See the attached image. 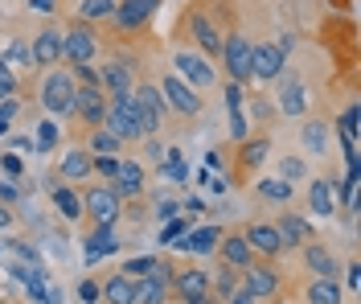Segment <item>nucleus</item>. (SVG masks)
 Returning <instances> with one entry per match:
<instances>
[{"label": "nucleus", "mask_w": 361, "mask_h": 304, "mask_svg": "<svg viewBox=\"0 0 361 304\" xmlns=\"http://www.w3.org/2000/svg\"><path fill=\"white\" fill-rule=\"evenodd\" d=\"M74 91H78V83H74V74H70V71L45 74L42 107H45V111H54V116H74Z\"/></svg>", "instance_id": "1"}, {"label": "nucleus", "mask_w": 361, "mask_h": 304, "mask_svg": "<svg viewBox=\"0 0 361 304\" xmlns=\"http://www.w3.org/2000/svg\"><path fill=\"white\" fill-rule=\"evenodd\" d=\"M103 128L111 132L115 140H140V119H135L132 95H111L107 99V116H103Z\"/></svg>", "instance_id": "2"}, {"label": "nucleus", "mask_w": 361, "mask_h": 304, "mask_svg": "<svg viewBox=\"0 0 361 304\" xmlns=\"http://www.w3.org/2000/svg\"><path fill=\"white\" fill-rule=\"evenodd\" d=\"M132 107H135V119H140V136H157L160 123H164V99H160L157 87L140 83L132 91Z\"/></svg>", "instance_id": "3"}, {"label": "nucleus", "mask_w": 361, "mask_h": 304, "mask_svg": "<svg viewBox=\"0 0 361 304\" xmlns=\"http://www.w3.org/2000/svg\"><path fill=\"white\" fill-rule=\"evenodd\" d=\"M94 54H99V37L90 25H70L62 33V58H70V66H90Z\"/></svg>", "instance_id": "4"}, {"label": "nucleus", "mask_w": 361, "mask_h": 304, "mask_svg": "<svg viewBox=\"0 0 361 304\" xmlns=\"http://www.w3.org/2000/svg\"><path fill=\"white\" fill-rule=\"evenodd\" d=\"M82 214L94 218V226H115L119 218V193L111 186H94L82 193Z\"/></svg>", "instance_id": "5"}, {"label": "nucleus", "mask_w": 361, "mask_h": 304, "mask_svg": "<svg viewBox=\"0 0 361 304\" xmlns=\"http://www.w3.org/2000/svg\"><path fill=\"white\" fill-rule=\"evenodd\" d=\"M157 91H160V99H164V107H173L177 116H197V111H202L197 91H193V87H185L177 74H164V83H160Z\"/></svg>", "instance_id": "6"}, {"label": "nucleus", "mask_w": 361, "mask_h": 304, "mask_svg": "<svg viewBox=\"0 0 361 304\" xmlns=\"http://www.w3.org/2000/svg\"><path fill=\"white\" fill-rule=\"evenodd\" d=\"M222 62L226 71H230V83H250V42L247 37H222Z\"/></svg>", "instance_id": "7"}, {"label": "nucleus", "mask_w": 361, "mask_h": 304, "mask_svg": "<svg viewBox=\"0 0 361 304\" xmlns=\"http://www.w3.org/2000/svg\"><path fill=\"white\" fill-rule=\"evenodd\" d=\"M243 292H250L255 300H271L279 292V272L271 263H250V267H243Z\"/></svg>", "instance_id": "8"}, {"label": "nucleus", "mask_w": 361, "mask_h": 304, "mask_svg": "<svg viewBox=\"0 0 361 304\" xmlns=\"http://www.w3.org/2000/svg\"><path fill=\"white\" fill-rule=\"evenodd\" d=\"M74 116H82L90 128H103V116H107V95H103V87H78L74 91Z\"/></svg>", "instance_id": "9"}, {"label": "nucleus", "mask_w": 361, "mask_h": 304, "mask_svg": "<svg viewBox=\"0 0 361 304\" xmlns=\"http://www.w3.org/2000/svg\"><path fill=\"white\" fill-rule=\"evenodd\" d=\"M173 66H177V78L185 83V87H209V83L218 78V74H214V66L205 62L202 54H189V49H185V54H177V62H173Z\"/></svg>", "instance_id": "10"}, {"label": "nucleus", "mask_w": 361, "mask_h": 304, "mask_svg": "<svg viewBox=\"0 0 361 304\" xmlns=\"http://www.w3.org/2000/svg\"><path fill=\"white\" fill-rule=\"evenodd\" d=\"M173 288L180 292V300L185 304H214V296H209V276L197 272V267L177 272V276H173Z\"/></svg>", "instance_id": "11"}, {"label": "nucleus", "mask_w": 361, "mask_h": 304, "mask_svg": "<svg viewBox=\"0 0 361 304\" xmlns=\"http://www.w3.org/2000/svg\"><path fill=\"white\" fill-rule=\"evenodd\" d=\"M243 238H247V247L255 251V255L275 259L279 251H283V238H279V231H275V222H250Z\"/></svg>", "instance_id": "12"}, {"label": "nucleus", "mask_w": 361, "mask_h": 304, "mask_svg": "<svg viewBox=\"0 0 361 304\" xmlns=\"http://www.w3.org/2000/svg\"><path fill=\"white\" fill-rule=\"evenodd\" d=\"M218 243H222V226H189L185 238H177L173 247L189 251V255H209V251H218Z\"/></svg>", "instance_id": "13"}, {"label": "nucleus", "mask_w": 361, "mask_h": 304, "mask_svg": "<svg viewBox=\"0 0 361 304\" xmlns=\"http://www.w3.org/2000/svg\"><path fill=\"white\" fill-rule=\"evenodd\" d=\"M283 74V54L275 46H250V78L259 83H271Z\"/></svg>", "instance_id": "14"}, {"label": "nucleus", "mask_w": 361, "mask_h": 304, "mask_svg": "<svg viewBox=\"0 0 361 304\" xmlns=\"http://www.w3.org/2000/svg\"><path fill=\"white\" fill-rule=\"evenodd\" d=\"M157 8H160V0H119V4H115V17H111V21L119 25V29H135V25L148 21Z\"/></svg>", "instance_id": "15"}, {"label": "nucleus", "mask_w": 361, "mask_h": 304, "mask_svg": "<svg viewBox=\"0 0 361 304\" xmlns=\"http://www.w3.org/2000/svg\"><path fill=\"white\" fill-rule=\"evenodd\" d=\"M58 58H62V33L42 29V33L33 37V46H29V62H33V66H54Z\"/></svg>", "instance_id": "16"}, {"label": "nucleus", "mask_w": 361, "mask_h": 304, "mask_svg": "<svg viewBox=\"0 0 361 304\" xmlns=\"http://www.w3.org/2000/svg\"><path fill=\"white\" fill-rule=\"evenodd\" d=\"M304 263H308V272H312L316 280H337V255L329 251V247H320V243H304Z\"/></svg>", "instance_id": "17"}, {"label": "nucleus", "mask_w": 361, "mask_h": 304, "mask_svg": "<svg viewBox=\"0 0 361 304\" xmlns=\"http://www.w3.org/2000/svg\"><path fill=\"white\" fill-rule=\"evenodd\" d=\"M275 231H279V238H283V247H304V243H312L316 238L312 226H308L300 214H283V218L275 222Z\"/></svg>", "instance_id": "18"}, {"label": "nucleus", "mask_w": 361, "mask_h": 304, "mask_svg": "<svg viewBox=\"0 0 361 304\" xmlns=\"http://www.w3.org/2000/svg\"><path fill=\"white\" fill-rule=\"evenodd\" d=\"M99 87H107L111 95H132L135 91V78H132V66L128 62H111L99 71Z\"/></svg>", "instance_id": "19"}, {"label": "nucleus", "mask_w": 361, "mask_h": 304, "mask_svg": "<svg viewBox=\"0 0 361 304\" xmlns=\"http://www.w3.org/2000/svg\"><path fill=\"white\" fill-rule=\"evenodd\" d=\"M279 111L292 119H300L308 111V91L300 87V78H283V87H279Z\"/></svg>", "instance_id": "20"}, {"label": "nucleus", "mask_w": 361, "mask_h": 304, "mask_svg": "<svg viewBox=\"0 0 361 304\" xmlns=\"http://www.w3.org/2000/svg\"><path fill=\"white\" fill-rule=\"evenodd\" d=\"M218 251H222L226 267H238V272L255 263V251L247 247V238H243V234H222V243H218Z\"/></svg>", "instance_id": "21"}, {"label": "nucleus", "mask_w": 361, "mask_h": 304, "mask_svg": "<svg viewBox=\"0 0 361 304\" xmlns=\"http://www.w3.org/2000/svg\"><path fill=\"white\" fill-rule=\"evenodd\" d=\"M115 193L119 197H135L144 189V164L140 161H119V173H115Z\"/></svg>", "instance_id": "22"}, {"label": "nucleus", "mask_w": 361, "mask_h": 304, "mask_svg": "<svg viewBox=\"0 0 361 304\" xmlns=\"http://www.w3.org/2000/svg\"><path fill=\"white\" fill-rule=\"evenodd\" d=\"M308 206H312L316 218H333V210H337V181H312Z\"/></svg>", "instance_id": "23"}, {"label": "nucleus", "mask_w": 361, "mask_h": 304, "mask_svg": "<svg viewBox=\"0 0 361 304\" xmlns=\"http://www.w3.org/2000/svg\"><path fill=\"white\" fill-rule=\"evenodd\" d=\"M115 251H119V238H115L111 226H99V231L87 238V259L90 263H99L103 255H115Z\"/></svg>", "instance_id": "24"}, {"label": "nucleus", "mask_w": 361, "mask_h": 304, "mask_svg": "<svg viewBox=\"0 0 361 304\" xmlns=\"http://www.w3.org/2000/svg\"><path fill=\"white\" fill-rule=\"evenodd\" d=\"M132 296H135V280H128L123 272L103 284V300L107 304H132Z\"/></svg>", "instance_id": "25"}, {"label": "nucleus", "mask_w": 361, "mask_h": 304, "mask_svg": "<svg viewBox=\"0 0 361 304\" xmlns=\"http://www.w3.org/2000/svg\"><path fill=\"white\" fill-rule=\"evenodd\" d=\"M169 300V288L160 280H152V276H144V280H135V296L132 304H164Z\"/></svg>", "instance_id": "26"}, {"label": "nucleus", "mask_w": 361, "mask_h": 304, "mask_svg": "<svg viewBox=\"0 0 361 304\" xmlns=\"http://www.w3.org/2000/svg\"><path fill=\"white\" fill-rule=\"evenodd\" d=\"M193 37H197V46L205 49V54H222V37H218V29L209 25V17H193Z\"/></svg>", "instance_id": "27"}, {"label": "nucleus", "mask_w": 361, "mask_h": 304, "mask_svg": "<svg viewBox=\"0 0 361 304\" xmlns=\"http://www.w3.org/2000/svg\"><path fill=\"white\" fill-rule=\"evenodd\" d=\"M54 206H58L62 218L78 222V218H82V193H74V189H54Z\"/></svg>", "instance_id": "28"}, {"label": "nucleus", "mask_w": 361, "mask_h": 304, "mask_svg": "<svg viewBox=\"0 0 361 304\" xmlns=\"http://www.w3.org/2000/svg\"><path fill=\"white\" fill-rule=\"evenodd\" d=\"M62 177L66 181H82V177H90V152H66L62 157Z\"/></svg>", "instance_id": "29"}, {"label": "nucleus", "mask_w": 361, "mask_h": 304, "mask_svg": "<svg viewBox=\"0 0 361 304\" xmlns=\"http://www.w3.org/2000/svg\"><path fill=\"white\" fill-rule=\"evenodd\" d=\"M308 304H341V284L337 280H312L308 284Z\"/></svg>", "instance_id": "30"}, {"label": "nucleus", "mask_w": 361, "mask_h": 304, "mask_svg": "<svg viewBox=\"0 0 361 304\" xmlns=\"http://www.w3.org/2000/svg\"><path fill=\"white\" fill-rule=\"evenodd\" d=\"M300 140H304V148H308V152H324V148H329V123H320V119L304 123Z\"/></svg>", "instance_id": "31"}, {"label": "nucleus", "mask_w": 361, "mask_h": 304, "mask_svg": "<svg viewBox=\"0 0 361 304\" xmlns=\"http://www.w3.org/2000/svg\"><path fill=\"white\" fill-rule=\"evenodd\" d=\"M90 157H119V140H115L107 128H94L90 132Z\"/></svg>", "instance_id": "32"}, {"label": "nucleus", "mask_w": 361, "mask_h": 304, "mask_svg": "<svg viewBox=\"0 0 361 304\" xmlns=\"http://www.w3.org/2000/svg\"><path fill=\"white\" fill-rule=\"evenodd\" d=\"M259 197H267V202H288V197H292V186L279 181V177H263V181H259Z\"/></svg>", "instance_id": "33"}, {"label": "nucleus", "mask_w": 361, "mask_h": 304, "mask_svg": "<svg viewBox=\"0 0 361 304\" xmlns=\"http://www.w3.org/2000/svg\"><path fill=\"white\" fill-rule=\"evenodd\" d=\"M82 21H107L115 17V0H82Z\"/></svg>", "instance_id": "34"}, {"label": "nucleus", "mask_w": 361, "mask_h": 304, "mask_svg": "<svg viewBox=\"0 0 361 304\" xmlns=\"http://www.w3.org/2000/svg\"><path fill=\"white\" fill-rule=\"evenodd\" d=\"M157 263H160L157 255H135V259L123 263V276H128V280H144V276H152V267H157Z\"/></svg>", "instance_id": "35"}, {"label": "nucleus", "mask_w": 361, "mask_h": 304, "mask_svg": "<svg viewBox=\"0 0 361 304\" xmlns=\"http://www.w3.org/2000/svg\"><path fill=\"white\" fill-rule=\"evenodd\" d=\"M304 177H308L304 157H283V161H279V181H288V186H292V181H304Z\"/></svg>", "instance_id": "36"}, {"label": "nucleus", "mask_w": 361, "mask_h": 304, "mask_svg": "<svg viewBox=\"0 0 361 304\" xmlns=\"http://www.w3.org/2000/svg\"><path fill=\"white\" fill-rule=\"evenodd\" d=\"M189 226H193V222H189V218H169V222H164V226H160V243H164V247H173V243H177L180 234L189 231Z\"/></svg>", "instance_id": "37"}, {"label": "nucleus", "mask_w": 361, "mask_h": 304, "mask_svg": "<svg viewBox=\"0 0 361 304\" xmlns=\"http://www.w3.org/2000/svg\"><path fill=\"white\" fill-rule=\"evenodd\" d=\"M267 148H271V140H247L243 144V161H247L250 169H259V164L267 161Z\"/></svg>", "instance_id": "38"}, {"label": "nucleus", "mask_w": 361, "mask_h": 304, "mask_svg": "<svg viewBox=\"0 0 361 304\" xmlns=\"http://www.w3.org/2000/svg\"><path fill=\"white\" fill-rule=\"evenodd\" d=\"M214 288H218V296L230 300L234 292H238V284H234V267H218V276H214Z\"/></svg>", "instance_id": "39"}, {"label": "nucleus", "mask_w": 361, "mask_h": 304, "mask_svg": "<svg viewBox=\"0 0 361 304\" xmlns=\"http://www.w3.org/2000/svg\"><path fill=\"white\" fill-rule=\"evenodd\" d=\"M54 144H58V128H54L49 119H42V123H37V140H33V148H37V152H49Z\"/></svg>", "instance_id": "40"}, {"label": "nucleus", "mask_w": 361, "mask_h": 304, "mask_svg": "<svg viewBox=\"0 0 361 304\" xmlns=\"http://www.w3.org/2000/svg\"><path fill=\"white\" fill-rule=\"evenodd\" d=\"M160 173H164L169 181H185V177H189V169H185V161H180L177 152H169V157H164V164H160Z\"/></svg>", "instance_id": "41"}, {"label": "nucleus", "mask_w": 361, "mask_h": 304, "mask_svg": "<svg viewBox=\"0 0 361 304\" xmlns=\"http://www.w3.org/2000/svg\"><path fill=\"white\" fill-rule=\"evenodd\" d=\"M90 173H103L107 181H115V173H119V157H90Z\"/></svg>", "instance_id": "42"}, {"label": "nucleus", "mask_w": 361, "mask_h": 304, "mask_svg": "<svg viewBox=\"0 0 361 304\" xmlns=\"http://www.w3.org/2000/svg\"><path fill=\"white\" fill-rule=\"evenodd\" d=\"M243 99H247V95H243L238 83H226V107H230V111H243Z\"/></svg>", "instance_id": "43"}, {"label": "nucleus", "mask_w": 361, "mask_h": 304, "mask_svg": "<svg viewBox=\"0 0 361 304\" xmlns=\"http://www.w3.org/2000/svg\"><path fill=\"white\" fill-rule=\"evenodd\" d=\"M230 136L234 140H247V116L243 111H230Z\"/></svg>", "instance_id": "44"}, {"label": "nucleus", "mask_w": 361, "mask_h": 304, "mask_svg": "<svg viewBox=\"0 0 361 304\" xmlns=\"http://www.w3.org/2000/svg\"><path fill=\"white\" fill-rule=\"evenodd\" d=\"M74 83H82V87H99V71H90V66H74Z\"/></svg>", "instance_id": "45"}, {"label": "nucleus", "mask_w": 361, "mask_h": 304, "mask_svg": "<svg viewBox=\"0 0 361 304\" xmlns=\"http://www.w3.org/2000/svg\"><path fill=\"white\" fill-rule=\"evenodd\" d=\"M8 58H13V66H29V49L21 42H8Z\"/></svg>", "instance_id": "46"}, {"label": "nucleus", "mask_w": 361, "mask_h": 304, "mask_svg": "<svg viewBox=\"0 0 361 304\" xmlns=\"http://www.w3.org/2000/svg\"><path fill=\"white\" fill-rule=\"evenodd\" d=\"M17 111H21V103H17L13 95H8V99H0V119H8V123H13V119H17Z\"/></svg>", "instance_id": "47"}, {"label": "nucleus", "mask_w": 361, "mask_h": 304, "mask_svg": "<svg viewBox=\"0 0 361 304\" xmlns=\"http://www.w3.org/2000/svg\"><path fill=\"white\" fill-rule=\"evenodd\" d=\"M78 296H82V300H87V304H94V300H99V296H103V288H99V284H82V288H78Z\"/></svg>", "instance_id": "48"}, {"label": "nucleus", "mask_w": 361, "mask_h": 304, "mask_svg": "<svg viewBox=\"0 0 361 304\" xmlns=\"http://www.w3.org/2000/svg\"><path fill=\"white\" fill-rule=\"evenodd\" d=\"M177 214H180L177 202H160V206H157V218H160V222H169V218H177Z\"/></svg>", "instance_id": "49"}, {"label": "nucleus", "mask_w": 361, "mask_h": 304, "mask_svg": "<svg viewBox=\"0 0 361 304\" xmlns=\"http://www.w3.org/2000/svg\"><path fill=\"white\" fill-rule=\"evenodd\" d=\"M0 169H4V177H21V161H17V157H4Z\"/></svg>", "instance_id": "50"}, {"label": "nucleus", "mask_w": 361, "mask_h": 304, "mask_svg": "<svg viewBox=\"0 0 361 304\" xmlns=\"http://www.w3.org/2000/svg\"><path fill=\"white\" fill-rule=\"evenodd\" d=\"M250 107H255V119H271V103L267 99H255Z\"/></svg>", "instance_id": "51"}, {"label": "nucleus", "mask_w": 361, "mask_h": 304, "mask_svg": "<svg viewBox=\"0 0 361 304\" xmlns=\"http://www.w3.org/2000/svg\"><path fill=\"white\" fill-rule=\"evenodd\" d=\"M345 280H349V288H357V284H361V267H357V263H349V267H345Z\"/></svg>", "instance_id": "52"}, {"label": "nucleus", "mask_w": 361, "mask_h": 304, "mask_svg": "<svg viewBox=\"0 0 361 304\" xmlns=\"http://www.w3.org/2000/svg\"><path fill=\"white\" fill-rule=\"evenodd\" d=\"M226 304H259V300H255L250 292H243V288H238V292H234V296H230V300H226Z\"/></svg>", "instance_id": "53"}, {"label": "nucleus", "mask_w": 361, "mask_h": 304, "mask_svg": "<svg viewBox=\"0 0 361 304\" xmlns=\"http://www.w3.org/2000/svg\"><path fill=\"white\" fill-rule=\"evenodd\" d=\"M292 46H295V37H292V33H283V37H279V46H275V49H279V54L288 58V54H292Z\"/></svg>", "instance_id": "54"}, {"label": "nucleus", "mask_w": 361, "mask_h": 304, "mask_svg": "<svg viewBox=\"0 0 361 304\" xmlns=\"http://www.w3.org/2000/svg\"><path fill=\"white\" fill-rule=\"evenodd\" d=\"M0 202H17V189H13V186H4V181H0Z\"/></svg>", "instance_id": "55"}, {"label": "nucleus", "mask_w": 361, "mask_h": 304, "mask_svg": "<svg viewBox=\"0 0 361 304\" xmlns=\"http://www.w3.org/2000/svg\"><path fill=\"white\" fill-rule=\"evenodd\" d=\"M29 8H37V13H54V0H29Z\"/></svg>", "instance_id": "56"}, {"label": "nucleus", "mask_w": 361, "mask_h": 304, "mask_svg": "<svg viewBox=\"0 0 361 304\" xmlns=\"http://www.w3.org/2000/svg\"><path fill=\"white\" fill-rule=\"evenodd\" d=\"M8 226H13V210H8V206H0V231H8Z\"/></svg>", "instance_id": "57"}, {"label": "nucleus", "mask_w": 361, "mask_h": 304, "mask_svg": "<svg viewBox=\"0 0 361 304\" xmlns=\"http://www.w3.org/2000/svg\"><path fill=\"white\" fill-rule=\"evenodd\" d=\"M0 136H8V119H0Z\"/></svg>", "instance_id": "58"}, {"label": "nucleus", "mask_w": 361, "mask_h": 304, "mask_svg": "<svg viewBox=\"0 0 361 304\" xmlns=\"http://www.w3.org/2000/svg\"><path fill=\"white\" fill-rule=\"evenodd\" d=\"M0 99H8V91H4V87H0Z\"/></svg>", "instance_id": "59"}]
</instances>
